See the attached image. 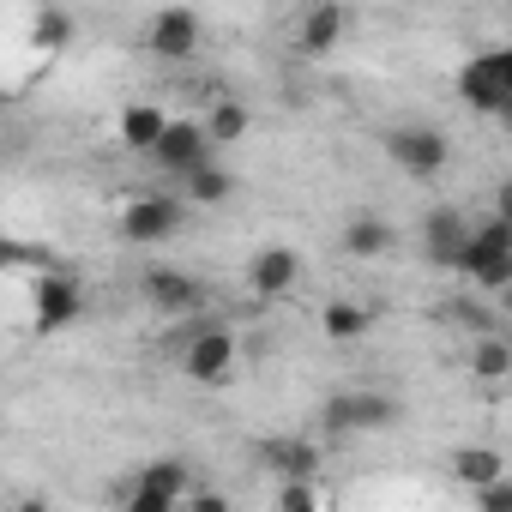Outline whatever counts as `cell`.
<instances>
[{
  "mask_svg": "<svg viewBox=\"0 0 512 512\" xmlns=\"http://www.w3.org/2000/svg\"><path fill=\"white\" fill-rule=\"evenodd\" d=\"M169 344H175L181 374H187L193 386H217V380L235 368V332H229L223 320H187V326L169 332Z\"/></svg>",
  "mask_w": 512,
  "mask_h": 512,
  "instance_id": "6da1fadb",
  "label": "cell"
},
{
  "mask_svg": "<svg viewBox=\"0 0 512 512\" xmlns=\"http://www.w3.org/2000/svg\"><path fill=\"white\" fill-rule=\"evenodd\" d=\"M458 97H464V109L500 121V115L512 109V43H506V49L470 55V61L458 67Z\"/></svg>",
  "mask_w": 512,
  "mask_h": 512,
  "instance_id": "7a4b0ae2",
  "label": "cell"
},
{
  "mask_svg": "<svg viewBox=\"0 0 512 512\" xmlns=\"http://www.w3.org/2000/svg\"><path fill=\"white\" fill-rule=\"evenodd\" d=\"M392 422H398V398L392 392H368V386H344L320 410L326 434H374V428H392Z\"/></svg>",
  "mask_w": 512,
  "mask_h": 512,
  "instance_id": "3957f363",
  "label": "cell"
},
{
  "mask_svg": "<svg viewBox=\"0 0 512 512\" xmlns=\"http://www.w3.org/2000/svg\"><path fill=\"white\" fill-rule=\"evenodd\" d=\"M386 157L404 169V175H416V181H434L440 169H446V157H452V145H446V133L440 127H428V121H404V127H386Z\"/></svg>",
  "mask_w": 512,
  "mask_h": 512,
  "instance_id": "277c9868",
  "label": "cell"
},
{
  "mask_svg": "<svg viewBox=\"0 0 512 512\" xmlns=\"http://www.w3.org/2000/svg\"><path fill=\"white\" fill-rule=\"evenodd\" d=\"M139 290H145V302H151L157 314H175L181 326H187V320H205V284H199L193 272H175V266H151Z\"/></svg>",
  "mask_w": 512,
  "mask_h": 512,
  "instance_id": "5b68a950",
  "label": "cell"
},
{
  "mask_svg": "<svg viewBox=\"0 0 512 512\" xmlns=\"http://www.w3.org/2000/svg\"><path fill=\"white\" fill-rule=\"evenodd\" d=\"M187 223V205L181 199H169V193H139V199H127V211H121V235L127 241H169L175 229Z\"/></svg>",
  "mask_w": 512,
  "mask_h": 512,
  "instance_id": "8992f818",
  "label": "cell"
},
{
  "mask_svg": "<svg viewBox=\"0 0 512 512\" xmlns=\"http://www.w3.org/2000/svg\"><path fill=\"white\" fill-rule=\"evenodd\" d=\"M79 314H85V290H79V278H67V272H43L37 290H31V326H37V332H61V326H73Z\"/></svg>",
  "mask_w": 512,
  "mask_h": 512,
  "instance_id": "52a82bcc",
  "label": "cell"
},
{
  "mask_svg": "<svg viewBox=\"0 0 512 512\" xmlns=\"http://www.w3.org/2000/svg\"><path fill=\"white\" fill-rule=\"evenodd\" d=\"M199 37H205V25H199L187 7H163V13H151V25H145V49H151L157 61H193V55H199Z\"/></svg>",
  "mask_w": 512,
  "mask_h": 512,
  "instance_id": "ba28073f",
  "label": "cell"
},
{
  "mask_svg": "<svg viewBox=\"0 0 512 512\" xmlns=\"http://www.w3.org/2000/svg\"><path fill=\"white\" fill-rule=\"evenodd\" d=\"M296 284H302V253L296 247H260L247 260V290L260 302H284Z\"/></svg>",
  "mask_w": 512,
  "mask_h": 512,
  "instance_id": "9c48e42d",
  "label": "cell"
},
{
  "mask_svg": "<svg viewBox=\"0 0 512 512\" xmlns=\"http://www.w3.org/2000/svg\"><path fill=\"white\" fill-rule=\"evenodd\" d=\"M211 151H217V145H211L205 121H169V133H163V145H157L151 157H157L169 175H181V181H187V175H199V169L211 163Z\"/></svg>",
  "mask_w": 512,
  "mask_h": 512,
  "instance_id": "30bf717a",
  "label": "cell"
},
{
  "mask_svg": "<svg viewBox=\"0 0 512 512\" xmlns=\"http://www.w3.org/2000/svg\"><path fill=\"white\" fill-rule=\"evenodd\" d=\"M470 235H476V223H470L458 205H440V211L422 217V247H428V260H434V266H452V272H458Z\"/></svg>",
  "mask_w": 512,
  "mask_h": 512,
  "instance_id": "8fae6325",
  "label": "cell"
},
{
  "mask_svg": "<svg viewBox=\"0 0 512 512\" xmlns=\"http://www.w3.org/2000/svg\"><path fill=\"white\" fill-rule=\"evenodd\" d=\"M260 464H266L278 482H314V476H320V446L302 440V434H266V440H260Z\"/></svg>",
  "mask_w": 512,
  "mask_h": 512,
  "instance_id": "7c38bea8",
  "label": "cell"
},
{
  "mask_svg": "<svg viewBox=\"0 0 512 512\" xmlns=\"http://www.w3.org/2000/svg\"><path fill=\"white\" fill-rule=\"evenodd\" d=\"M133 494H151V500H169V506H187L199 488H193V470L181 458H151L139 476H133Z\"/></svg>",
  "mask_w": 512,
  "mask_h": 512,
  "instance_id": "4fadbf2b",
  "label": "cell"
},
{
  "mask_svg": "<svg viewBox=\"0 0 512 512\" xmlns=\"http://www.w3.org/2000/svg\"><path fill=\"white\" fill-rule=\"evenodd\" d=\"M344 31H350V13L344 7H308L302 25H296V49L302 55H332L344 43Z\"/></svg>",
  "mask_w": 512,
  "mask_h": 512,
  "instance_id": "5bb4252c",
  "label": "cell"
},
{
  "mask_svg": "<svg viewBox=\"0 0 512 512\" xmlns=\"http://www.w3.org/2000/svg\"><path fill=\"white\" fill-rule=\"evenodd\" d=\"M458 272L476 284V290H488V296H506L512 290V253H500V247H464V260H458Z\"/></svg>",
  "mask_w": 512,
  "mask_h": 512,
  "instance_id": "9a60e30c",
  "label": "cell"
},
{
  "mask_svg": "<svg viewBox=\"0 0 512 512\" xmlns=\"http://www.w3.org/2000/svg\"><path fill=\"white\" fill-rule=\"evenodd\" d=\"M115 133H121V145H127V151H157V145H163V133H169V115H163L157 103H127V109H121V121H115Z\"/></svg>",
  "mask_w": 512,
  "mask_h": 512,
  "instance_id": "2e32d148",
  "label": "cell"
},
{
  "mask_svg": "<svg viewBox=\"0 0 512 512\" xmlns=\"http://www.w3.org/2000/svg\"><path fill=\"white\" fill-rule=\"evenodd\" d=\"M452 476H458L464 488L488 494V488L506 482V458H500L494 446H458V452H452Z\"/></svg>",
  "mask_w": 512,
  "mask_h": 512,
  "instance_id": "e0dca14e",
  "label": "cell"
},
{
  "mask_svg": "<svg viewBox=\"0 0 512 512\" xmlns=\"http://www.w3.org/2000/svg\"><path fill=\"white\" fill-rule=\"evenodd\" d=\"M338 241H344V253H350V260H380V253H392L398 229H392L386 217H350Z\"/></svg>",
  "mask_w": 512,
  "mask_h": 512,
  "instance_id": "ac0fdd59",
  "label": "cell"
},
{
  "mask_svg": "<svg viewBox=\"0 0 512 512\" xmlns=\"http://www.w3.org/2000/svg\"><path fill=\"white\" fill-rule=\"evenodd\" d=\"M247 127H253V115H247V103H241V97H211V115H205L211 145H235Z\"/></svg>",
  "mask_w": 512,
  "mask_h": 512,
  "instance_id": "d6986e66",
  "label": "cell"
},
{
  "mask_svg": "<svg viewBox=\"0 0 512 512\" xmlns=\"http://www.w3.org/2000/svg\"><path fill=\"white\" fill-rule=\"evenodd\" d=\"M470 374H476V380H506V374H512V344H506L500 332L476 338V344H470Z\"/></svg>",
  "mask_w": 512,
  "mask_h": 512,
  "instance_id": "ffe728a7",
  "label": "cell"
},
{
  "mask_svg": "<svg viewBox=\"0 0 512 512\" xmlns=\"http://www.w3.org/2000/svg\"><path fill=\"white\" fill-rule=\"evenodd\" d=\"M320 326H326V338H338V344H356V338H368L374 314H368V308H356V302H332V308L320 314Z\"/></svg>",
  "mask_w": 512,
  "mask_h": 512,
  "instance_id": "44dd1931",
  "label": "cell"
},
{
  "mask_svg": "<svg viewBox=\"0 0 512 512\" xmlns=\"http://www.w3.org/2000/svg\"><path fill=\"white\" fill-rule=\"evenodd\" d=\"M31 43H37V49H67V43H73V13L37 7V13H31Z\"/></svg>",
  "mask_w": 512,
  "mask_h": 512,
  "instance_id": "7402d4cb",
  "label": "cell"
},
{
  "mask_svg": "<svg viewBox=\"0 0 512 512\" xmlns=\"http://www.w3.org/2000/svg\"><path fill=\"white\" fill-rule=\"evenodd\" d=\"M187 193H193V205H223V199L235 193V175L217 169V163H205L199 175H187Z\"/></svg>",
  "mask_w": 512,
  "mask_h": 512,
  "instance_id": "603a6c76",
  "label": "cell"
},
{
  "mask_svg": "<svg viewBox=\"0 0 512 512\" xmlns=\"http://www.w3.org/2000/svg\"><path fill=\"white\" fill-rule=\"evenodd\" d=\"M278 512H320L314 482H278Z\"/></svg>",
  "mask_w": 512,
  "mask_h": 512,
  "instance_id": "cb8c5ba5",
  "label": "cell"
},
{
  "mask_svg": "<svg viewBox=\"0 0 512 512\" xmlns=\"http://www.w3.org/2000/svg\"><path fill=\"white\" fill-rule=\"evenodd\" d=\"M476 512H512V482H500V488L476 494Z\"/></svg>",
  "mask_w": 512,
  "mask_h": 512,
  "instance_id": "d4e9b609",
  "label": "cell"
},
{
  "mask_svg": "<svg viewBox=\"0 0 512 512\" xmlns=\"http://www.w3.org/2000/svg\"><path fill=\"white\" fill-rule=\"evenodd\" d=\"M181 512H229V500H223V494H211V488H199Z\"/></svg>",
  "mask_w": 512,
  "mask_h": 512,
  "instance_id": "484cf974",
  "label": "cell"
},
{
  "mask_svg": "<svg viewBox=\"0 0 512 512\" xmlns=\"http://www.w3.org/2000/svg\"><path fill=\"white\" fill-rule=\"evenodd\" d=\"M127 512H181L169 500H151V494H127Z\"/></svg>",
  "mask_w": 512,
  "mask_h": 512,
  "instance_id": "4316f807",
  "label": "cell"
},
{
  "mask_svg": "<svg viewBox=\"0 0 512 512\" xmlns=\"http://www.w3.org/2000/svg\"><path fill=\"white\" fill-rule=\"evenodd\" d=\"M494 217H506V223H512V175L494 187Z\"/></svg>",
  "mask_w": 512,
  "mask_h": 512,
  "instance_id": "83f0119b",
  "label": "cell"
},
{
  "mask_svg": "<svg viewBox=\"0 0 512 512\" xmlns=\"http://www.w3.org/2000/svg\"><path fill=\"white\" fill-rule=\"evenodd\" d=\"M13 512H49V500H19Z\"/></svg>",
  "mask_w": 512,
  "mask_h": 512,
  "instance_id": "f1b7e54d",
  "label": "cell"
},
{
  "mask_svg": "<svg viewBox=\"0 0 512 512\" xmlns=\"http://www.w3.org/2000/svg\"><path fill=\"white\" fill-rule=\"evenodd\" d=\"M500 308H506V314H512V290H506V296H500Z\"/></svg>",
  "mask_w": 512,
  "mask_h": 512,
  "instance_id": "f546056e",
  "label": "cell"
},
{
  "mask_svg": "<svg viewBox=\"0 0 512 512\" xmlns=\"http://www.w3.org/2000/svg\"><path fill=\"white\" fill-rule=\"evenodd\" d=\"M500 121H506V127H512V109H506V115H500Z\"/></svg>",
  "mask_w": 512,
  "mask_h": 512,
  "instance_id": "4dcf8cb0",
  "label": "cell"
}]
</instances>
